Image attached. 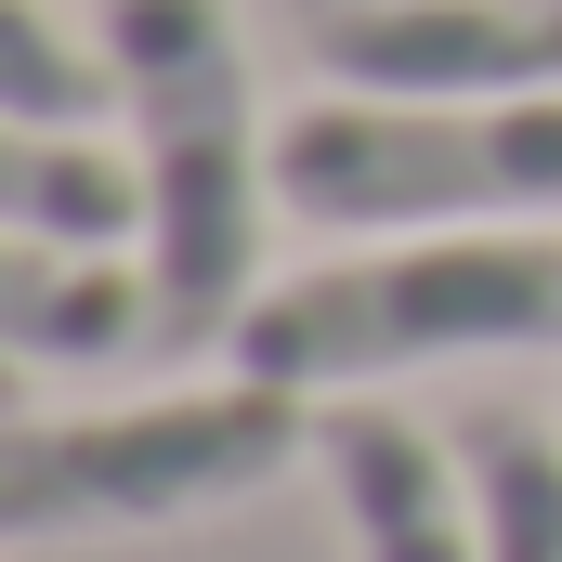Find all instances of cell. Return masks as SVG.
I'll list each match as a JSON object with an SVG mask.
<instances>
[{
    "mask_svg": "<svg viewBox=\"0 0 562 562\" xmlns=\"http://www.w3.org/2000/svg\"><path fill=\"white\" fill-rule=\"evenodd\" d=\"M119 66V144L144 157V276H157V367L236 353L262 301L276 223V119L249 92L236 0H92Z\"/></svg>",
    "mask_w": 562,
    "mask_h": 562,
    "instance_id": "cell-1",
    "label": "cell"
},
{
    "mask_svg": "<svg viewBox=\"0 0 562 562\" xmlns=\"http://www.w3.org/2000/svg\"><path fill=\"white\" fill-rule=\"evenodd\" d=\"M562 353V236L550 223H458V236H353L340 262L276 276L236 327V367L314 406L419 380V367H510Z\"/></svg>",
    "mask_w": 562,
    "mask_h": 562,
    "instance_id": "cell-2",
    "label": "cell"
},
{
    "mask_svg": "<svg viewBox=\"0 0 562 562\" xmlns=\"http://www.w3.org/2000/svg\"><path fill=\"white\" fill-rule=\"evenodd\" d=\"M314 431H327V406L288 380H249V367L144 393V406H92V419L26 406L0 445V537L66 550V537H157L196 510H249L262 484L314 458Z\"/></svg>",
    "mask_w": 562,
    "mask_h": 562,
    "instance_id": "cell-3",
    "label": "cell"
},
{
    "mask_svg": "<svg viewBox=\"0 0 562 562\" xmlns=\"http://www.w3.org/2000/svg\"><path fill=\"white\" fill-rule=\"evenodd\" d=\"M276 210L314 236L562 223V92H314L276 119Z\"/></svg>",
    "mask_w": 562,
    "mask_h": 562,
    "instance_id": "cell-4",
    "label": "cell"
},
{
    "mask_svg": "<svg viewBox=\"0 0 562 562\" xmlns=\"http://www.w3.org/2000/svg\"><path fill=\"white\" fill-rule=\"evenodd\" d=\"M340 92H562V0H314Z\"/></svg>",
    "mask_w": 562,
    "mask_h": 562,
    "instance_id": "cell-5",
    "label": "cell"
},
{
    "mask_svg": "<svg viewBox=\"0 0 562 562\" xmlns=\"http://www.w3.org/2000/svg\"><path fill=\"white\" fill-rule=\"evenodd\" d=\"M314 471L353 524V562H484V497L458 431L406 419L393 393H340L314 431Z\"/></svg>",
    "mask_w": 562,
    "mask_h": 562,
    "instance_id": "cell-6",
    "label": "cell"
},
{
    "mask_svg": "<svg viewBox=\"0 0 562 562\" xmlns=\"http://www.w3.org/2000/svg\"><path fill=\"white\" fill-rule=\"evenodd\" d=\"M0 353L40 367V380L157 353V276H144V249H26V236H0Z\"/></svg>",
    "mask_w": 562,
    "mask_h": 562,
    "instance_id": "cell-7",
    "label": "cell"
},
{
    "mask_svg": "<svg viewBox=\"0 0 562 562\" xmlns=\"http://www.w3.org/2000/svg\"><path fill=\"white\" fill-rule=\"evenodd\" d=\"M0 236H26V249H144V157L105 132H0Z\"/></svg>",
    "mask_w": 562,
    "mask_h": 562,
    "instance_id": "cell-8",
    "label": "cell"
},
{
    "mask_svg": "<svg viewBox=\"0 0 562 562\" xmlns=\"http://www.w3.org/2000/svg\"><path fill=\"white\" fill-rule=\"evenodd\" d=\"M458 458L484 497V562H562V431L524 406H471Z\"/></svg>",
    "mask_w": 562,
    "mask_h": 562,
    "instance_id": "cell-9",
    "label": "cell"
},
{
    "mask_svg": "<svg viewBox=\"0 0 562 562\" xmlns=\"http://www.w3.org/2000/svg\"><path fill=\"white\" fill-rule=\"evenodd\" d=\"M119 66L105 26H66L53 0H0V132H105Z\"/></svg>",
    "mask_w": 562,
    "mask_h": 562,
    "instance_id": "cell-10",
    "label": "cell"
}]
</instances>
